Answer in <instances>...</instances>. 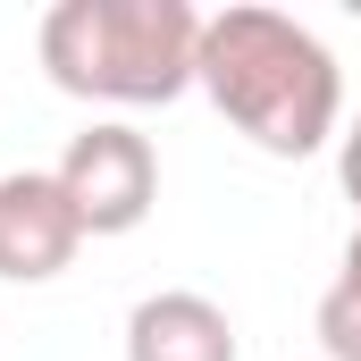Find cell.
Listing matches in <instances>:
<instances>
[{"label": "cell", "mask_w": 361, "mask_h": 361, "mask_svg": "<svg viewBox=\"0 0 361 361\" xmlns=\"http://www.w3.org/2000/svg\"><path fill=\"white\" fill-rule=\"evenodd\" d=\"M202 8L185 0H51L42 8V68L76 101L152 109L193 85Z\"/></svg>", "instance_id": "7a4b0ae2"}, {"label": "cell", "mask_w": 361, "mask_h": 361, "mask_svg": "<svg viewBox=\"0 0 361 361\" xmlns=\"http://www.w3.org/2000/svg\"><path fill=\"white\" fill-rule=\"evenodd\" d=\"M193 85L269 160H311L345 126V68H336V51L286 8H252L244 0V8L202 17Z\"/></svg>", "instance_id": "6da1fadb"}, {"label": "cell", "mask_w": 361, "mask_h": 361, "mask_svg": "<svg viewBox=\"0 0 361 361\" xmlns=\"http://www.w3.org/2000/svg\"><path fill=\"white\" fill-rule=\"evenodd\" d=\"M319 345H328V361H361V227L353 244H345V269H336V286L319 294Z\"/></svg>", "instance_id": "8992f818"}, {"label": "cell", "mask_w": 361, "mask_h": 361, "mask_svg": "<svg viewBox=\"0 0 361 361\" xmlns=\"http://www.w3.org/2000/svg\"><path fill=\"white\" fill-rule=\"evenodd\" d=\"M85 252V219L68 210V193L51 169H8L0 177V277L8 286H51Z\"/></svg>", "instance_id": "277c9868"}, {"label": "cell", "mask_w": 361, "mask_h": 361, "mask_svg": "<svg viewBox=\"0 0 361 361\" xmlns=\"http://www.w3.org/2000/svg\"><path fill=\"white\" fill-rule=\"evenodd\" d=\"M126 361H235V319L193 286H160L126 311Z\"/></svg>", "instance_id": "5b68a950"}, {"label": "cell", "mask_w": 361, "mask_h": 361, "mask_svg": "<svg viewBox=\"0 0 361 361\" xmlns=\"http://www.w3.org/2000/svg\"><path fill=\"white\" fill-rule=\"evenodd\" d=\"M51 177L68 193V210L85 219V235H135L152 219V202H160V152H152V135L101 118V126H85L68 143V160Z\"/></svg>", "instance_id": "3957f363"}, {"label": "cell", "mask_w": 361, "mask_h": 361, "mask_svg": "<svg viewBox=\"0 0 361 361\" xmlns=\"http://www.w3.org/2000/svg\"><path fill=\"white\" fill-rule=\"evenodd\" d=\"M336 177H345V202L361 210V118L345 126V135H336Z\"/></svg>", "instance_id": "52a82bcc"}]
</instances>
